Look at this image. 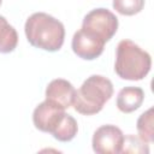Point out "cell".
I'll return each instance as SVG.
<instances>
[{"label": "cell", "mask_w": 154, "mask_h": 154, "mask_svg": "<svg viewBox=\"0 0 154 154\" xmlns=\"http://www.w3.org/2000/svg\"><path fill=\"white\" fill-rule=\"evenodd\" d=\"M82 29H85L105 42L109 41L118 30V18L107 8L99 7L87 13L82 22Z\"/></svg>", "instance_id": "277c9868"}, {"label": "cell", "mask_w": 154, "mask_h": 154, "mask_svg": "<svg viewBox=\"0 0 154 154\" xmlns=\"http://www.w3.org/2000/svg\"><path fill=\"white\" fill-rule=\"evenodd\" d=\"M105 43L106 42L95 34L81 28L73 34L71 47L77 57L84 60H94L102 54Z\"/></svg>", "instance_id": "52a82bcc"}, {"label": "cell", "mask_w": 154, "mask_h": 154, "mask_svg": "<svg viewBox=\"0 0 154 154\" xmlns=\"http://www.w3.org/2000/svg\"><path fill=\"white\" fill-rule=\"evenodd\" d=\"M120 153H149L148 143L134 135L124 136V142Z\"/></svg>", "instance_id": "5bb4252c"}, {"label": "cell", "mask_w": 154, "mask_h": 154, "mask_svg": "<svg viewBox=\"0 0 154 154\" xmlns=\"http://www.w3.org/2000/svg\"><path fill=\"white\" fill-rule=\"evenodd\" d=\"M75 93L76 89L69 81L57 78L48 83L46 88V100L53 101L66 109L72 106Z\"/></svg>", "instance_id": "ba28073f"}, {"label": "cell", "mask_w": 154, "mask_h": 154, "mask_svg": "<svg viewBox=\"0 0 154 154\" xmlns=\"http://www.w3.org/2000/svg\"><path fill=\"white\" fill-rule=\"evenodd\" d=\"M24 31L28 42L36 48L57 52L63 47L65 38L64 24L48 13H32L25 22Z\"/></svg>", "instance_id": "6da1fadb"}, {"label": "cell", "mask_w": 154, "mask_h": 154, "mask_svg": "<svg viewBox=\"0 0 154 154\" xmlns=\"http://www.w3.org/2000/svg\"><path fill=\"white\" fill-rule=\"evenodd\" d=\"M144 100V91L140 87H125L117 96V107L123 113H131L138 109Z\"/></svg>", "instance_id": "9c48e42d"}, {"label": "cell", "mask_w": 154, "mask_h": 154, "mask_svg": "<svg viewBox=\"0 0 154 154\" xmlns=\"http://www.w3.org/2000/svg\"><path fill=\"white\" fill-rule=\"evenodd\" d=\"M1 2H2V0H0V6H1Z\"/></svg>", "instance_id": "9a60e30c"}, {"label": "cell", "mask_w": 154, "mask_h": 154, "mask_svg": "<svg viewBox=\"0 0 154 154\" xmlns=\"http://www.w3.org/2000/svg\"><path fill=\"white\" fill-rule=\"evenodd\" d=\"M77 131H78V124L76 119L72 116L65 113L60 124L52 132V136L60 142H69L75 138V136L77 135Z\"/></svg>", "instance_id": "7c38bea8"}, {"label": "cell", "mask_w": 154, "mask_h": 154, "mask_svg": "<svg viewBox=\"0 0 154 154\" xmlns=\"http://www.w3.org/2000/svg\"><path fill=\"white\" fill-rule=\"evenodd\" d=\"M124 142L123 131L111 124L102 125L96 129L93 135V150L97 154H118L122 152Z\"/></svg>", "instance_id": "5b68a950"}, {"label": "cell", "mask_w": 154, "mask_h": 154, "mask_svg": "<svg viewBox=\"0 0 154 154\" xmlns=\"http://www.w3.org/2000/svg\"><path fill=\"white\" fill-rule=\"evenodd\" d=\"M137 132L138 137L146 142V143H152L154 141V109L150 107L146 112H143L138 119H137Z\"/></svg>", "instance_id": "8fae6325"}, {"label": "cell", "mask_w": 154, "mask_h": 154, "mask_svg": "<svg viewBox=\"0 0 154 154\" xmlns=\"http://www.w3.org/2000/svg\"><path fill=\"white\" fill-rule=\"evenodd\" d=\"M18 43V35L16 29L0 16V53H11L16 49Z\"/></svg>", "instance_id": "30bf717a"}, {"label": "cell", "mask_w": 154, "mask_h": 154, "mask_svg": "<svg viewBox=\"0 0 154 154\" xmlns=\"http://www.w3.org/2000/svg\"><path fill=\"white\" fill-rule=\"evenodd\" d=\"M152 67V58L131 40H122L117 46L114 71L122 79L141 81Z\"/></svg>", "instance_id": "3957f363"}, {"label": "cell", "mask_w": 154, "mask_h": 154, "mask_svg": "<svg viewBox=\"0 0 154 154\" xmlns=\"http://www.w3.org/2000/svg\"><path fill=\"white\" fill-rule=\"evenodd\" d=\"M113 8L123 16H134L144 7V0H113Z\"/></svg>", "instance_id": "4fadbf2b"}, {"label": "cell", "mask_w": 154, "mask_h": 154, "mask_svg": "<svg viewBox=\"0 0 154 154\" xmlns=\"http://www.w3.org/2000/svg\"><path fill=\"white\" fill-rule=\"evenodd\" d=\"M112 95V82L101 75H91L82 83L79 89L76 90L72 106L75 111L81 114L93 116L103 108Z\"/></svg>", "instance_id": "7a4b0ae2"}, {"label": "cell", "mask_w": 154, "mask_h": 154, "mask_svg": "<svg viewBox=\"0 0 154 154\" xmlns=\"http://www.w3.org/2000/svg\"><path fill=\"white\" fill-rule=\"evenodd\" d=\"M65 116V108L54 103L53 101L45 100L32 112V123L35 128L42 132H52L60 124Z\"/></svg>", "instance_id": "8992f818"}]
</instances>
